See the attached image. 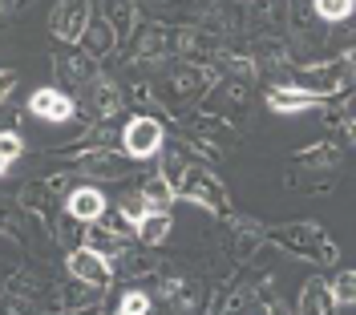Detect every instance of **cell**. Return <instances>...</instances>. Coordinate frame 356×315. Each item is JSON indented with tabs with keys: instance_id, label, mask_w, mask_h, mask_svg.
Segmentation results:
<instances>
[{
	"instance_id": "cell-7",
	"label": "cell",
	"mask_w": 356,
	"mask_h": 315,
	"mask_svg": "<svg viewBox=\"0 0 356 315\" xmlns=\"http://www.w3.org/2000/svg\"><path fill=\"white\" fill-rule=\"evenodd\" d=\"M142 198H146V206H154V210H170L175 190H170V182L166 178H150L146 186H142Z\"/></svg>"
},
{
	"instance_id": "cell-12",
	"label": "cell",
	"mask_w": 356,
	"mask_h": 315,
	"mask_svg": "<svg viewBox=\"0 0 356 315\" xmlns=\"http://www.w3.org/2000/svg\"><path fill=\"white\" fill-rule=\"evenodd\" d=\"M122 312H126V315H146V312H150V299H146L142 291H130L126 299H122Z\"/></svg>"
},
{
	"instance_id": "cell-5",
	"label": "cell",
	"mask_w": 356,
	"mask_h": 315,
	"mask_svg": "<svg viewBox=\"0 0 356 315\" xmlns=\"http://www.w3.org/2000/svg\"><path fill=\"white\" fill-rule=\"evenodd\" d=\"M267 105H271L275 113H300V110H312V105H316V97L304 93V90H291V85H280V90H271Z\"/></svg>"
},
{
	"instance_id": "cell-16",
	"label": "cell",
	"mask_w": 356,
	"mask_h": 315,
	"mask_svg": "<svg viewBox=\"0 0 356 315\" xmlns=\"http://www.w3.org/2000/svg\"><path fill=\"white\" fill-rule=\"evenodd\" d=\"M353 137H356V126H353Z\"/></svg>"
},
{
	"instance_id": "cell-2",
	"label": "cell",
	"mask_w": 356,
	"mask_h": 315,
	"mask_svg": "<svg viewBox=\"0 0 356 315\" xmlns=\"http://www.w3.org/2000/svg\"><path fill=\"white\" fill-rule=\"evenodd\" d=\"M69 271L77 275V279H86L93 287H106L110 283V263H106V255L93 247H77L69 255Z\"/></svg>"
},
{
	"instance_id": "cell-13",
	"label": "cell",
	"mask_w": 356,
	"mask_h": 315,
	"mask_svg": "<svg viewBox=\"0 0 356 315\" xmlns=\"http://www.w3.org/2000/svg\"><path fill=\"white\" fill-rule=\"evenodd\" d=\"M146 210H150V206H146V198H142V194H138V198H126V219H134V223H138Z\"/></svg>"
},
{
	"instance_id": "cell-15",
	"label": "cell",
	"mask_w": 356,
	"mask_h": 315,
	"mask_svg": "<svg viewBox=\"0 0 356 315\" xmlns=\"http://www.w3.org/2000/svg\"><path fill=\"white\" fill-rule=\"evenodd\" d=\"M8 166H13V158H8V154H4V150H0V174H4Z\"/></svg>"
},
{
	"instance_id": "cell-9",
	"label": "cell",
	"mask_w": 356,
	"mask_h": 315,
	"mask_svg": "<svg viewBox=\"0 0 356 315\" xmlns=\"http://www.w3.org/2000/svg\"><path fill=\"white\" fill-rule=\"evenodd\" d=\"M81 24H86V8H81V0H77L73 17H69V8H61V12L53 17V28H57L61 37H77V33H81Z\"/></svg>"
},
{
	"instance_id": "cell-11",
	"label": "cell",
	"mask_w": 356,
	"mask_h": 315,
	"mask_svg": "<svg viewBox=\"0 0 356 315\" xmlns=\"http://www.w3.org/2000/svg\"><path fill=\"white\" fill-rule=\"evenodd\" d=\"M353 8H356V0H316V12L324 21H344Z\"/></svg>"
},
{
	"instance_id": "cell-14",
	"label": "cell",
	"mask_w": 356,
	"mask_h": 315,
	"mask_svg": "<svg viewBox=\"0 0 356 315\" xmlns=\"http://www.w3.org/2000/svg\"><path fill=\"white\" fill-rule=\"evenodd\" d=\"M13 85H17V77H13V73H0V101L13 93Z\"/></svg>"
},
{
	"instance_id": "cell-10",
	"label": "cell",
	"mask_w": 356,
	"mask_h": 315,
	"mask_svg": "<svg viewBox=\"0 0 356 315\" xmlns=\"http://www.w3.org/2000/svg\"><path fill=\"white\" fill-rule=\"evenodd\" d=\"M332 295H336V303H340V307H353V303H356V271H344V275L336 279Z\"/></svg>"
},
{
	"instance_id": "cell-1",
	"label": "cell",
	"mask_w": 356,
	"mask_h": 315,
	"mask_svg": "<svg viewBox=\"0 0 356 315\" xmlns=\"http://www.w3.org/2000/svg\"><path fill=\"white\" fill-rule=\"evenodd\" d=\"M158 146H162V126L154 117H134L126 126V154L130 158H150L158 154Z\"/></svg>"
},
{
	"instance_id": "cell-6",
	"label": "cell",
	"mask_w": 356,
	"mask_h": 315,
	"mask_svg": "<svg viewBox=\"0 0 356 315\" xmlns=\"http://www.w3.org/2000/svg\"><path fill=\"white\" fill-rule=\"evenodd\" d=\"M166 235H170V210H154V206H150V210L138 219V239H142V243H162Z\"/></svg>"
},
{
	"instance_id": "cell-8",
	"label": "cell",
	"mask_w": 356,
	"mask_h": 315,
	"mask_svg": "<svg viewBox=\"0 0 356 315\" xmlns=\"http://www.w3.org/2000/svg\"><path fill=\"white\" fill-rule=\"evenodd\" d=\"M332 303H336V295L324 299V283H320V279H312L308 291H304V299H300V307H304V312H332Z\"/></svg>"
},
{
	"instance_id": "cell-3",
	"label": "cell",
	"mask_w": 356,
	"mask_h": 315,
	"mask_svg": "<svg viewBox=\"0 0 356 315\" xmlns=\"http://www.w3.org/2000/svg\"><path fill=\"white\" fill-rule=\"evenodd\" d=\"M29 105H33V113L44 117V121H69V117H73V101H69L61 90H37Z\"/></svg>"
},
{
	"instance_id": "cell-4",
	"label": "cell",
	"mask_w": 356,
	"mask_h": 315,
	"mask_svg": "<svg viewBox=\"0 0 356 315\" xmlns=\"http://www.w3.org/2000/svg\"><path fill=\"white\" fill-rule=\"evenodd\" d=\"M69 214H73V219H81V223L102 219V214H106V198H102V190H93V186L73 190V194H69Z\"/></svg>"
}]
</instances>
